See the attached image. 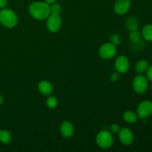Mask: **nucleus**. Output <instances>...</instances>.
<instances>
[{
    "instance_id": "f257e3e1",
    "label": "nucleus",
    "mask_w": 152,
    "mask_h": 152,
    "mask_svg": "<svg viewBox=\"0 0 152 152\" xmlns=\"http://www.w3.org/2000/svg\"><path fill=\"white\" fill-rule=\"evenodd\" d=\"M29 13L37 20H45L50 14V4L45 1H34L29 6Z\"/></svg>"
},
{
    "instance_id": "ddd939ff",
    "label": "nucleus",
    "mask_w": 152,
    "mask_h": 152,
    "mask_svg": "<svg viewBox=\"0 0 152 152\" xmlns=\"http://www.w3.org/2000/svg\"><path fill=\"white\" fill-rule=\"evenodd\" d=\"M126 27L129 31H136L139 28V22L134 16H130L126 21Z\"/></svg>"
},
{
    "instance_id": "5701e85b",
    "label": "nucleus",
    "mask_w": 152,
    "mask_h": 152,
    "mask_svg": "<svg viewBox=\"0 0 152 152\" xmlns=\"http://www.w3.org/2000/svg\"><path fill=\"white\" fill-rule=\"evenodd\" d=\"M146 77L148 80V81H150L151 83H152V65H151V66H148V69H147Z\"/></svg>"
},
{
    "instance_id": "9b49d317",
    "label": "nucleus",
    "mask_w": 152,
    "mask_h": 152,
    "mask_svg": "<svg viewBox=\"0 0 152 152\" xmlns=\"http://www.w3.org/2000/svg\"><path fill=\"white\" fill-rule=\"evenodd\" d=\"M60 133L62 137L70 138L74 135V127L69 121H63L60 126Z\"/></svg>"
},
{
    "instance_id": "4468645a",
    "label": "nucleus",
    "mask_w": 152,
    "mask_h": 152,
    "mask_svg": "<svg viewBox=\"0 0 152 152\" xmlns=\"http://www.w3.org/2000/svg\"><path fill=\"white\" fill-rule=\"evenodd\" d=\"M141 35L145 41L152 42V24L145 25L142 28Z\"/></svg>"
},
{
    "instance_id": "f3484780",
    "label": "nucleus",
    "mask_w": 152,
    "mask_h": 152,
    "mask_svg": "<svg viewBox=\"0 0 152 152\" xmlns=\"http://www.w3.org/2000/svg\"><path fill=\"white\" fill-rule=\"evenodd\" d=\"M12 136L7 130H0V142L4 144H8L11 142Z\"/></svg>"
},
{
    "instance_id": "aec40b11",
    "label": "nucleus",
    "mask_w": 152,
    "mask_h": 152,
    "mask_svg": "<svg viewBox=\"0 0 152 152\" xmlns=\"http://www.w3.org/2000/svg\"><path fill=\"white\" fill-rule=\"evenodd\" d=\"M50 13H57V14H59L61 12V10H62V7H61V5L59 4V3L54 2L53 4H51L50 5Z\"/></svg>"
},
{
    "instance_id": "0eeeda50",
    "label": "nucleus",
    "mask_w": 152,
    "mask_h": 152,
    "mask_svg": "<svg viewBox=\"0 0 152 152\" xmlns=\"http://www.w3.org/2000/svg\"><path fill=\"white\" fill-rule=\"evenodd\" d=\"M152 114V102L149 100L142 101L137 108L138 118L145 120Z\"/></svg>"
},
{
    "instance_id": "dca6fc26",
    "label": "nucleus",
    "mask_w": 152,
    "mask_h": 152,
    "mask_svg": "<svg viewBox=\"0 0 152 152\" xmlns=\"http://www.w3.org/2000/svg\"><path fill=\"white\" fill-rule=\"evenodd\" d=\"M123 119H124L126 123L132 124V123H137L138 120V117L137 114L134 112V111H127L123 114Z\"/></svg>"
},
{
    "instance_id": "a878e982",
    "label": "nucleus",
    "mask_w": 152,
    "mask_h": 152,
    "mask_svg": "<svg viewBox=\"0 0 152 152\" xmlns=\"http://www.w3.org/2000/svg\"><path fill=\"white\" fill-rule=\"evenodd\" d=\"M56 0H45V1L46 3H48V4H50V5L51 4H53V3L56 2Z\"/></svg>"
},
{
    "instance_id": "6ab92c4d",
    "label": "nucleus",
    "mask_w": 152,
    "mask_h": 152,
    "mask_svg": "<svg viewBox=\"0 0 152 152\" xmlns=\"http://www.w3.org/2000/svg\"><path fill=\"white\" fill-rule=\"evenodd\" d=\"M141 34L138 31V30L136 31H130V34H129V39L132 42L135 43L137 42L140 41L141 39Z\"/></svg>"
},
{
    "instance_id": "1a4fd4ad",
    "label": "nucleus",
    "mask_w": 152,
    "mask_h": 152,
    "mask_svg": "<svg viewBox=\"0 0 152 152\" xmlns=\"http://www.w3.org/2000/svg\"><path fill=\"white\" fill-rule=\"evenodd\" d=\"M119 139L121 143L125 145H130L134 140V136L132 131L128 128L120 129L119 132Z\"/></svg>"
},
{
    "instance_id": "b1692460",
    "label": "nucleus",
    "mask_w": 152,
    "mask_h": 152,
    "mask_svg": "<svg viewBox=\"0 0 152 152\" xmlns=\"http://www.w3.org/2000/svg\"><path fill=\"white\" fill-rule=\"evenodd\" d=\"M119 78H120V75H119L118 72L113 73V74H111V76H110V80L112 82H117V80H119Z\"/></svg>"
},
{
    "instance_id": "cd10ccee",
    "label": "nucleus",
    "mask_w": 152,
    "mask_h": 152,
    "mask_svg": "<svg viewBox=\"0 0 152 152\" xmlns=\"http://www.w3.org/2000/svg\"><path fill=\"white\" fill-rule=\"evenodd\" d=\"M151 90H152V83H151Z\"/></svg>"
},
{
    "instance_id": "f03ea898",
    "label": "nucleus",
    "mask_w": 152,
    "mask_h": 152,
    "mask_svg": "<svg viewBox=\"0 0 152 152\" xmlns=\"http://www.w3.org/2000/svg\"><path fill=\"white\" fill-rule=\"evenodd\" d=\"M0 23L4 28H14L18 23L17 15L11 9L2 8L0 10Z\"/></svg>"
},
{
    "instance_id": "c85d7f7f",
    "label": "nucleus",
    "mask_w": 152,
    "mask_h": 152,
    "mask_svg": "<svg viewBox=\"0 0 152 152\" xmlns=\"http://www.w3.org/2000/svg\"><path fill=\"white\" fill-rule=\"evenodd\" d=\"M130 1H132V0H130Z\"/></svg>"
},
{
    "instance_id": "bb28decb",
    "label": "nucleus",
    "mask_w": 152,
    "mask_h": 152,
    "mask_svg": "<svg viewBox=\"0 0 152 152\" xmlns=\"http://www.w3.org/2000/svg\"><path fill=\"white\" fill-rule=\"evenodd\" d=\"M3 102H4V98H3V96L0 94V105L3 103Z\"/></svg>"
},
{
    "instance_id": "423d86ee",
    "label": "nucleus",
    "mask_w": 152,
    "mask_h": 152,
    "mask_svg": "<svg viewBox=\"0 0 152 152\" xmlns=\"http://www.w3.org/2000/svg\"><path fill=\"white\" fill-rule=\"evenodd\" d=\"M47 28L50 32L56 33L60 29L62 25V18L57 13H50L47 18Z\"/></svg>"
},
{
    "instance_id": "39448f33",
    "label": "nucleus",
    "mask_w": 152,
    "mask_h": 152,
    "mask_svg": "<svg viewBox=\"0 0 152 152\" xmlns=\"http://www.w3.org/2000/svg\"><path fill=\"white\" fill-rule=\"evenodd\" d=\"M117 53V47L111 42L104 43L101 45L99 50V54L102 59H110L114 57Z\"/></svg>"
},
{
    "instance_id": "a211bd4d",
    "label": "nucleus",
    "mask_w": 152,
    "mask_h": 152,
    "mask_svg": "<svg viewBox=\"0 0 152 152\" xmlns=\"http://www.w3.org/2000/svg\"><path fill=\"white\" fill-rule=\"evenodd\" d=\"M46 105H47L48 108H50V109H53L56 108L58 105V100L55 96H50L48 97L46 99Z\"/></svg>"
},
{
    "instance_id": "6e6552de",
    "label": "nucleus",
    "mask_w": 152,
    "mask_h": 152,
    "mask_svg": "<svg viewBox=\"0 0 152 152\" xmlns=\"http://www.w3.org/2000/svg\"><path fill=\"white\" fill-rule=\"evenodd\" d=\"M114 67L119 74H126L130 67L129 59L126 56H119L114 62Z\"/></svg>"
},
{
    "instance_id": "4be33fe9",
    "label": "nucleus",
    "mask_w": 152,
    "mask_h": 152,
    "mask_svg": "<svg viewBox=\"0 0 152 152\" xmlns=\"http://www.w3.org/2000/svg\"><path fill=\"white\" fill-rule=\"evenodd\" d=\"M110 130H111V132H112L113 134H117L119 133V132H120V127L119 125L116 124V123H114V124L111 125V127H110Z\"/></svg>"
},
{
    "instance_id": "7ed1b4c3",
    "label": "nucleus",
    "mask_w": 152,
    "mask_h": 152,
    "mask_svg": "<svg viewBox=\"0 0 152 152\" xmlns=\"http://www.w3.org/2000/svg\"><path fill=\"white\" fill-rule=\"evenodd\" d=\"M96 142L98 146L103 149H107L112 146L114 143V137L111 132L108 131H101L96 135Z\"/></svg>"
},
{
    "instance_id": "20e7f679",
    "label": "nucleus",
    "mask_w": 152,
    "mask_h": 152,
    "mask_svg": "<svg viewBox=\"0 0 152 152\" xmlns=\"http://www.w3.org/2000/svg\"><path fill=\"white\" fill-rule=\"evenodd\" d=\"M132 86L136 93L142 94L147 91L148 88V80L145 76L139 74L134 78Z\"/></svg>"
},
{
    "instance_id": "2eb2a0df",
    "label": "nucleus",
    "mask_w": 152,
    "mask_h": 152,
    "mask_svg": "<svg viewBox=\"0 0 152 152\" xmlns=\"http://www.w3.org/2000/svg\"><path fill=\"white\" fill-rule=\"evenodd\" d=\"M148 68V63L145 59H141L139 60L135 65V71L138 74H143L146 72L147 69Z\"/></svg>"
},
{
    "instance_id": "f8f14e48",
    "label": "nucleus",
    "mask_w": 152,
    "mask_h": 152,
    "mask_svg": "<svg viewBox=\"0 0 152 152\" xmlns=\"http://www.w3.org/2000/svg\"><path fill=\"white\" fill-rule=\"evenodd\" d=\"M38 90L42 94L49 96L53 92V86L50 82L43 80L38 84Z\"/></svg>"
},
{
    "instance_id": "412c9836",
    "label": "nucleus",
    "mask_w": 152,
    "mask_h": 152,
    "mask_svg": "<svg viewBox=\"0 0 152 152\" xmlns=\"http://www.w3.org/2000/svg\"><path fill=\"white\" fill-rule=\"evenodd\" d=\"M120 37H119V35H117V34H113L112 36H111V42L113 43L114 45H115L116 46L117 45L120 44Z\"/></svg>"
},
{
    "instance_id": "9d476101",
    "label": "nucleus",
    "mask_w": 152,
    "mask_h": 152,
    "mask_svg": "<svg viewBox=\"0 0 152 152\" xmlns=\"http://www.w3.org/2000/svg\"><path fill=\"white\" fill-rule=\"evenodd\" d=\"M130 0H117L114 3V10L119 15H124L129 11L131 8Z\"/></svg>"
},
{
    "instance_id": "393cba45",
    "label": "nucleus",
    "mask_w": 152,
    "mask_h": 152,
    "mask_svg": "<svg viewBox=\"0 0 152 152\" xmlns=\"http://www.w3.org/2000/svg\"><path fill=\"white\" fill-rule=\"evenodd\" d=\"M7 4V0H0V8H4Z\"/></svg>"
}]
</instances>
